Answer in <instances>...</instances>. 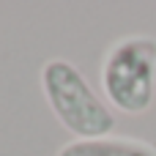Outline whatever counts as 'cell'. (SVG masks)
I'll use <instances>...</instances> for the list:
<instances>
[{
    "label": "cell",
    "mask_w": 156,
    "mask_h": 156,
    "mask_svg": "<svg viewBox=\"0 0 156 156\" xmlns=\"http://www.w3.org/2000/svg\"><path fill=\"white\" fill-rule=\"evenodd\" d=\"M41 90L58 118V123L74 134V140L110 137L115 129V115L110 104L93 90L80 66L66 58H49L41 66Z\"/></svg>",
    "instance_id": "obj_1"
},
{
    "label": "cell",
    "mask_w": 156,
    "mask_h": 156,
    "mask_svg": "<svg viewBox=\"0 0 156 156\" xmlns=\"http://www.w3.org/2000/svg\"><path fill=\"white\" fill-rule=\"evenodd\" d=\"M104 101L126 115H143L156 101V36L132 33L110 44L99 69Z\"/></svg>",
    "instance_id": "obj_2"
},
{
    "label": "cell",
    "mask_w": 156,
    "mask_h": 156,
    "mask_svg": "<svg viewBox=\"0 0 156 156\" xmlns=\"http://www.w3.org/2000/svg\"><path fill=\"white\" fill-rule=\"evenodd\" d=\"M55 156H156V145L140 137H96V140H71Z\"/></svg>",
    "instance_id": "obj_3"
}]
</instances>
